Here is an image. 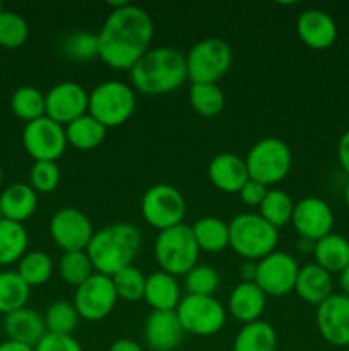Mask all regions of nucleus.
I'll use <instances>...</instances> for the list:
<instances>
[{"mask_svg":"<svg viewBox=\"0 0 349 351\" xmlns=\"http://www.w3.org/2000/svg\"><path fill=\"white\" fill-rule=\"evenodd\" d=\"M300 266L291 254L274 250L257 263L255 283L270 297H283L294 291Z\"/></svg>","mask_w":349,"mask_h":351,"instance_id":"nucleus-13","label":"nucleus"},{"mask_svg":"<svg viewBox=\"0 0 349 351\" xmlns=\"http://www.w3.org/2000/svg\"><path fill=\"white\" fill-rule=\"evenodd\" d=\"M60 184V168L57 161H34L29 171V185L36 194H50Z\"/></svg>","mask_w":349,"mask_h":351,"instance_id":"nucleus-41","label":"nucleus"},{"mask_svg":"<svg viewBox=\"0 0 349 351\" xmlns=\"http://www.w3.org/2000/svg\"><path fill=\"white\" fill-rule=\"evenodd\" d=\"M53 273V263L48 254L34 250V252H26L19 261L17 266V274L31 287H41L47 283Z\"/></svg>","mask_w":349,"mask_h":351,"instance_id":"nucleus-35","label":"nucleus"},{"mask_svg":"<svg viewBox=\"0 0 349 351\" xmlns=\"http://www.w3.org/2000/svg\"><path fill=\"white\" fill-rule=\"evenodd\" d=\"M44 117L65 127L88 113L89 93L74 81L58 82L44 95Z\"/></svg>","mask_w":349,"mask_h":351,"instance_id":"nucleus-15","label":"nucleus"},{"mask_svg":"<svg viewBox=\"0 0 349 351\" xmlns=\"http://www.w3.org/2000/svg\"><path fill=\"white\" fill-rule=\"evenodd\" d=\"M116 291L109 276L94 273L88 281L75 288L74 307L77 308L79 317L84 321L98 322L108 317L115 308Z\"/></svg>","mask_w":349,"mask_h":351,"instance_id":"nucleus-11","label":"nucleus"},{"mask_svg":"<svg viewBox=\"0 0 349 351\" xmlns=\"http://www.w3.org/2000/svg\"><path fill=\"white\" fill-rule=\"evenodd\" d=\"M294 230L300 239L317 240L324 239L334 228V211L327 201L320 197H303L294 204L293 218H291Z\"/></svg>","mask_w":349,"mask_h":351,"instance_id":"nucleus-16","label":"nucleus"},{"mask_svg":"<svg viewBox=\"0 0 349 351\" xmlns=\"http://www.w3.org/2000/svg\"><path fill=\"white\" fill-rule=\"evenodd\" d=\"M140 211H142L144 219L153 228L163 232V230L173 228L183 223L185 215H187V202L177 187L168 184H156L144 192Z\"/></svg>","mask_w":349,"mask_h":351,"instance_id":"nucleus-9","label":"nucleus"},{"mask_svg":"<svg viewBox=\"0 0 349 351\" xmlns=\"http://www.w3.org/2000/svg\"><path fill=\"white\" fill-rule=\"evenodd\" d=\"M183 335L185 331L174 311H153L144 324V338L153 351L177 350Z\"/></svg>","mask_w":349,"mask_h":351,"instance_id":"nucleus-19","label":"nucleus"},{"mask_svg":"<svg viewBox=\"0 0 349 351\" xmlns=\"http://www.w3.org/2000/svg\"><path fill=\"white\" fill-rule=\"evenodd\" d=\"M190 105L202 117H216L224 108V93L218 84H192Z\"/></svg>","mask_w":349,"mask_h":351,"instance_id":"nucleus-37","label":"nucleus"},{"mask_svg":"<svg viewBox=\"0 0 349 351\" xmlns=\"http://www.w3.org/2000/svg\"><path fill=\"white\" fill-rule=\"evenodd\" d=\"M201 252L219 254L229 247V225L216 216H204L192 226Z\"/></svg>","mask_w":349,"mask_h":351,"instance_id":"nucleus-27","label":"nucleus"},{"mask_svg":"<svg viewBox=\"0 0 349 351\" xmlns=\"http://www.w3.org/2000/svg\"><path fill=\"white\" fill-rule=\"evenodd\" d=\"M276 329L266 321L243 324L233 341V351H276Z\"/></svg>","mask_w":349,"mask_h":351,"instance_id":"nucleus-28","label":"nucleus"},{"mask_svg":"<svg viewBox=\"0 0 349 351\" xmlns=\"http://www.w3.org/2000/svg\"><path fill=\"white\" fill-rule=\"evenodd\" d=\"M98 36V57L118 71H130L149 51L154 24L142 7L123 2L109 10Z\"/></svg>","mask_w":349,"mask_h":351,"instance_id":"nucleus-1","label":"nucleus"},{"mask_svg":"<svg viewBox=\"0 0 349 351\" xmlns=\"http://www.w3.org/2000/svg\"><path fill=\"white\" fill-rule=\"evenodd\" d=\"M221 285V278L214 267L207 264H197L185 274V287L188 295H201V297H212Z\"/></svg>","mask_w":349,"mask_h":351,"instance_id":"nucleus-40","label":"nucleus"},{"mask_svg":"<svg viewBox=\"0 0 349 351\" xmlns=\"http://www.w3.org/2000/svg\"><path fill=\"white\" fill-rule=\"evenodd\" d=\"M106 130L108 129L103 123H99L94 117L86 113V115L79 117L74 122L65 125V136H67L68 144H72L77 149L88 151L94 149L105 141Z\"/></svg>","mask_w":349,"mask_h":351,"instance_id":"nucleus-29","label":"nucleus"},{"mask_svg":"<svg viewBox=\"0 0 349 351\" xmlns=\"http://www.w3.org/2000/svg\"><path fill=\"white\" fill-rule=\"evenodd\" d=\"M50 235L64 252L86 250L94 228L88 216L75 208H62L51 216Z\"/></svg>","mask_w":349,"mask_h":351,"instance_id":"nucleus-14","label":"nucleus"},{"mask_svg":"<svg viewBox=\"0 0 349 351\" xmlns=\"http://www.w3.org/2000/svg\"><path fill=\"white\" fill-rule=\"evenodd\" d=\"M38 208V194L27 184H12L0 194V211L3 218L24 223Z\"/></svg>","mask_w":349,"mask_h":351,"instance_id":"nucleus-25","label":"nucleus"},{"mask_svg":"<svg viewBox=\"0 0 349 351\" xmlns=\"http://www.w3.org/2000/svg\"><path fill=\"white\" fill-rule=\"evenodd\" d=\"M29 293V285L17 274V271L0 273V314L7 315L26 307Z\"/></svg>","mask_w":349,"mask_h":351,"instance_id":"nucleus-31","label":"nucleus"},{"mask_svg":"<svg viewBox=\"0 0 349 351\" xmlns=\"http://www.w3.org/2000/svg\"><path fill=\"white\" fill-rule=\"evenodd\" d=\"M229 225V247L245 261L259 263L276 250L279 230L257 213H242Z\"/></svg>","mask_w":349,"mask_h":351,"instance_id":"nucleus-4","label":"nucleus"},{"mask_svg":"<svg viewBox=\"0 0 349 351\" xmlns=\"http://www.w3.org/2000/svg\"><path fill=\"white\" fill-rule=\"evenodd\" d=\"M257 274V263L253 261H245V263L240 266V276L242 281H255Z\"/></svg>","mask_w":349,"mask_h":351,"instance_id":"nucleus-47","label":"nucleus"},{"mask_svg":"<svg viewBox=\"0 0 349 351\" xmlns=\"http://www.w3.org/2000/svg\"><path fill=\"white\" fill-rule=\"evenodd\" d=\"M344 201H346V206L349 208V184L346 185V191H344Z\"/></svg>","mask_w":349,"mask_h":351,"instance_id":"nucleus-50","label":"nucleus"},{"mask_svg":"<svg viewBox=\"0 0 349 351\" xmlns=\"http://www.w3.org/2000/svg\"><path fill=\"white\" fill-rule=\"evenodd\" d=\"M245 163L250 180L270 187L287 177L293 165V154L289 146L279 137H263L250 147Z\"/></svg>","mask_w":349,"mask_h":351,"instance_id":"nucleus-6","label":"nucleus"},{"mask_svg":"<svg viewBox=\"0 0 349 351\" xmlns=\"http://www.w3.org/2000/svg\"><path fill=\"white\" fill-rule=\"evenodd\" d=\"M267 295L255 281H242L229 295V314L243 324L260 321L266 311Z\"/></svg>","mask_w":349,"mask_h":351,"instance_id":"nucleus-22","label":"nucleus"},{"mask_svg":"<svg viewBox=\"0 0 349 351\" xmlns=\"http://www.w3.org/2000/svg\"><path fill=\"white\" fill-rule=\"evenodd\" d=\"M44 324L47 331L53 335H70L79 324V312L72 302L57 300L44 312Z\"/></svg>","mask_w":349,"mask_h":351,"instance_id":"nucleus-36","label":"nucleus"},{"mask_svg":"<svg viewBox=\"0 0 349 351\" xmlns=\"http://www.w3.org/2000/svg\"><path fill=\"white\" fill-rule=\"evenodd\" d=\"M29 36V26L21 14L3 10L0 14V47L19 48Z\"/></svg>","mask_w":349,"mask_h":351,"instance_id":"nucleus-39","label":"nucleus"},{"mask_svg":"<svg viewBox=\"0 0 349 351\" xmlns=\"http://www.w3.org/2000/svg\"><path fill=\"white\" fill-rule=\"evenodd\" d=\"M296 31L300 40L313 50L331 48L337 40V24L322 9H307L298 16Z\"/></svg>","mask_w":349,"mask_h":351,"instance_id":"nucleus-18","label":"nucleus"},{"mask_svg":"<svg viewBox=\"0 0 349 351\" xmlns=\"http://www.w3.org/2000/svg\"><path fill=\"white\" fill-rule=\"evenodd\" d=\"M91 259L86 250H75V252H64L58 263V274L62 280L72 287H81L84 281L94 274Z\"/></svg>","mask_w":349,"mask_h":351,"instance_id":"nucleus-34","label":"nucleus"},{"mask_svg":"<svg viewBox=\"0 0 349 351\" xmlns=\"http://www.w3.org/2000/svg\"><path fill=\"white\" fill-rule=\"evenodd\" d=\"M140 245L142 235L137 226L130 223H113L94 232L86 252L96 273L112 278L123 267L132 266Z\"/></svg>","mask_w":349,"mask_h":351,"instance_id":"nucleus-3","label":"nucleus"},{"mask_svg":"<svg viewBox=\"0 0 349 351\" xmlns=\"http://www.w3.org/2000/svg\"><path fill=\"white\" fill-rule=\"evenodd\" d=\"M137 99L133 88L122 81H105L89 93V115L109 129L125 123L133 115Z\"/></svg>","mask_w":349,"mask_h":351,"instance_id":"nucleus-7","label":"nucleus"},{"mask_svg":"<svg viewBox=\"0 0 349 351\" xmlns=\"http://www.w3.org/2000/svg\"><path fill=\"white\" fill-rule=\"evenodd\" d=\"M315 264L331 274H341L349 266V240L337 233H328L313 247Z\"/></svg>","mask_w":349,"mask_h":351,"instance_id":"nucleus-26","label":"nucleus"},{"mask_svg":"<svg viewBox=\"0 0 349 351\" xmlns=\"http://www.w3.org/2000/svg\"><path fill=\"white\" fill-rule=\"evenodd\" d=\"M23 144L34 161H57L67 149L65 127L48 117L26 123L23 130Z\"/></svg>","mask_w":349,"mask_h":351,"instance_id":"nucleus-12","label":"nucleus"},{"mask_svg":"<svg viewBox=\"0 0 349 351\" xmlns=\"http://www.w3.org/2000/svg\"><path fill=\"white\" fill-rule=\"evenodd\" d=\"M187 57L192 84H216L233 65V50L221 38H204L190 48Z\"/></svg>","mask_w":349,"mask_h":351,"instance_id":"nucleus-8","label":"nucleus"},{"mask_svg":"<svg viewBox=\"0 0 349 351\" xmlns=\"http://www.w3.org/2000/svg\"><path fill=\"white\" fill-rule=\"evenodd\" d=\"M174 312L183 331L194 336L218 335L226 322V308L214 297L187 295Z\"/></svg>","mask_w":349,"mask_h":351,"instance_id":"nucleus-10","label":"nucleus"},{"mask_svg":"<svg viewBox=\"0 0 349 351\" xmlns=\"http://www.w3.org/2000/svg\"><path fill=\"white\" fill-rule=\"evenodd\" d=\"M3 331L10 341L23 343L33 348L48 332L43 315L27 307L7 314L3 319Z\"/></svg>","mask_w":349,"mask_h":351,"instance_id":"nucleus-21","label":"nucleus"},{"mask_svg":"<svg viewBox=\"0 0 349 351\" xmlns=\"http://www.w3.org/2000/svg\"><path fill=\"white\" fill-rule=\"evenodd\" d=\"M109 351H144V350L142 346H140L137 341H133V339L120 338L113 343Z\"/></svg>","mask_w":349,"mask_h":351,"instance_id":"nucleus-46","label":"nucleus"},{"mask_svg":"<svg viewBox=\"0 0 349 351\" xmlns=\"http://www.w3.org/2000/svg\"><path fill=\"white\" fill-rule=\"evenodd\" d=\"M207 175L211 184L222 192H236L250 180L246 163L235 153H221L209 163Z\"/></svg>","mask_w":349,"mask_h":351,"instance_id":"nucleus-20","label":"nucleus"},{"mask_svg":"<svg viewBox=\"0 0 349 351\" xmlns=\"http://www.w3.org/2000/svg\"><path fill=\"white\" fill-rule=\"evenodd\" d=\"M34 351H82V346L70 335H53V332H47L41 338V341L34 346Z\"/></svg>","mask_w":349,"mask_h":351,"instance_id":"nucleus-43","label":"nucleus"},{"mask_svg":"<svg viewBox=\"0 0 349 351\" xmlns=\"http://www.w3.org/2000/svg\"><path fill=\"white\" fill-rule=\"evenodd\" d=\"M144 300L153 311H177L180 304V285L177 278L164 271H154L146 278Z\"/></svg>","mask_w":349,"mask_h":351,"instance_id":"nucleus-24","label":"nucleus"},{"mask_svg":"<svg viewBox=\"0 0 349 351\" xmlns=\"http://www.w3.org/2000/svg\"><path fill=\"white\" fill-rule=\"evenodd\" d=\"M337 160L342 170L349 175V129L339 137L337 143Z\"/></svg>","mask_w":349,"mask_h":351,"instance_id":"nucleus-45","label":"nucleus"},{"mask_svg":"<svg viewBox=\"0 0 349 351\" xmlns=\"http://www.w3.org/2000/svg\"><path fill=\"white\" fill-rule=\"evenodd\" d=\"M27 232L23 223L2 219L0 221V266L19 263L27 249Z\"/></svg>","mask_w":349,"mask_h":351,"instance_id":"nucleus-30","label":"nucleus"},{"mask_svg":"<svg viewBox=\"0 0 349 351\" xmlns=\"http://www.w3.org/2000/svg\"><path fill=\"white\" fill-rule=\"evenodd\" d=\"M2 178H3V170H2V167H0V182H2Z\"/></svg>","mask_w":349,"mask_h":351,"instance_id":"nucleus-51","label":"nucleus"},{"mask_svg":"<svg viewBox=\"0 0 349 351\" xmlns=\"http://www.w3.org/2000/svg\"><path fill=\"white\" fill-rule=\"evenodd\" d=\"M65 53L74 60H89L98 57V36L84 31L70 34L65 40Z\"/></svg>","mask_w":349,"mask_h":351,"instance_id":"nucleus-42","label":"nucleus"},{"mask_svg":"<svg viewBox=\"0 0 349 351\" xmlns=\"http://www.w3.org/2000/svg\"><path fill=\"white\" fill-rule=\"evenodd\" d=\"M259 209V215L267 223H270V225L279 230L281 226H286L287 223H291L294 211V202L287 192L281 191V189H269V192L266 194Z\"/></svg>","mask_w":349,"mask_h":351,"instance_id":"nucleus-32","label":"nucleus"},{"mask_svg":"<svg viewBox=\"0 0 349 351\" xmlns=\"http://www.w3.org/2000/svg\"><path fill=\"white\" fill-rule=\"evenodd\" d=\"M198 256L201 249L195 242L192 226L181 223L157 233L154 242V257L164 273L174 278L185 276L192 267L197 266Z\"/></svg>","mask_w":349,"mask_h":351,"instance_id":"nucleus-5","label":"nucleus"},{"mask_svg":"<svg viewBox=\"0 0 349 351\" xmlns=\"http://www.w3.org/2000/svg\"><path fill=\"white\" fill-rule=\"evenodd\" d=\"M0 351H34V348L33 346L23 345V343L10 341V339H7V341L0 343Z\"/></svg>","mask_w":349,"mask_h":351,"instance_id":"nucleus-48","label":"nucleus"},{"mask_svg":"<svg viewBox=\"0 0 349 351\" xmlns=\"http://www.w3.org/2000/svg\"><path fill=\"white\" fill-rule=\"evenodd\" d=\"M339 283H341L342 295H346V297L349 298V266L339 274Z\"/></svg>","mask_w":349,"mask_h":351,"instance_id":"nucleus-49","label":"nucleus"},{"mask_svg":"<svg viewBox=\"0 0 349 351\" xmlns=\"http://www.w3.org/2000/svg\"><path fill=\"white\" fill-rule=\"evenodd\" d=\"M146 274L132 266L123 267L116 274H113L112 281L115 287L116 297L125 302H139L144 300V290H146Z\"/></svg>","mask_w":349,"mask_h":351,"instance_id":"nucleus-38","label":"nucleus"},{"mask_svg":"<svg viewBox=\"0 0 349 351\" xmlns=\"http://www.w3.org/2000/svg\"><path fill=\"white\" fill-rule=\"evenodd\" d=\"M267 192H269V187H267V185L255 180H248L242 189H240L238 195L246 206H260Z\"/></svg>","mask_w":349,"mask_h":351,"instance_id":"nucleus-44","label":"nucleus"},{"mask_svg":"<svg viewBox=\"0 0 349 351\" xmlns=\"http://www.w3.org/2000/svg\"><path fill=\"white\" fill-rule=\"evenodd\" d=\"M332 288H334L332 274L327 273L324 267H320L315 263L300 267L294 291H296L298 297L303 302L318 307L322 302H325L331 297Z\"/></svg>","mask_w":349,"mask_h":351,"instance_id":"nucleus-23","label":"nucleus"},{"mask_svg":"<svg viewBox=\"0 0 349 351\" xmlns=\"http://www.w3.org/2000/svg\"><path fill=\"white\" fill-rule=\"evenodd\" d=\"M2 219H5V218H3V215H2V211H0V221H2Z\"/></svg>","mask_w":349,"mask_h":351,"instance_id":"nucleus-53","label":"nucleus"},{"mask_svg":"<svg viewBox=\"0 0 349 351\" xmlns=\"http://www.w3.org/2000/svg\"><path fill=\"white\" fill-rule=\"evenodd\" d=\"M317 328L332 346H349V298L332 293L317 307Z\"/></svg>","mask_w":349,"mask_h":351,"instance_id":"nucleus-17","label":"nucleus"},{"mask_svg":"<svg viewBox=\"0 0 349 351\" xmlns=\"http://www.w3.org/2000/svg\"><path fill=\"white\" fill-rule=\"evenodd\" d=\"M3 10H5V9H3V5H2V2H0V14H2V12H3Z\"/></svg>","mask_w":349,"mask_h":351,"instance_id":"nucleus-52","label":"nucleus"},{"mask_svg":"<svg viewBox=\"0 0 349 351\" xmlns=\"http://www.w3.org/2000/svg\"><path fill=\"white\" fill-rule=\"evenodd\" d=\"M10 108L17 119L24 120L26 123L44 117V95L40 89L33 86H21L14 91L10 98Z\"/></svg>","mask_w":349,"mask_h":351,"instance_id":"nucleus-33","label":"nucleus"},{"mask_svg":"<svg viewBox=\"0 0 349 351\" xmlns=\"http://www.w3.org/2000/svg\"><path fill=\"white\" fill-rule=\"evenodd\" d=\"M133 88L146 95H164L181 88L188 79L187 57L171 47L149 48L129 71Z\"/></svg>","mask_w":349,"mask_h":351,"instance_id":"nucleus-2","label":"nucleus"}]
</instances>
